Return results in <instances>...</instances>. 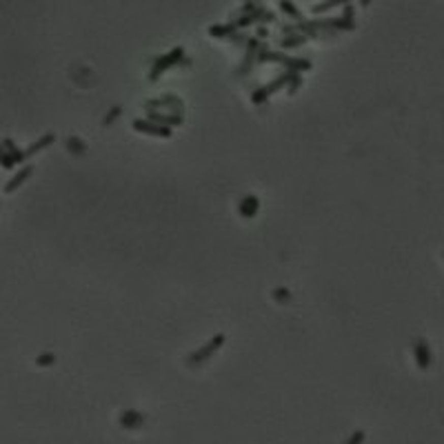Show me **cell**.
<instances>
[{
    "label": "cell",
    "instance_id": "1",
    "mask_svg": "<svg viewBox=\"0 0 444 444\" xmlns=\"http://www.w3.org/2000/svg\"><path fill=\"white\" fill-rule=\"evenodd\" d=\"M416 358H418V367L420 369H429L431 367V353H429V344L424 340L416 342Z\"/></svg>",
    "mask_w": 444,
    "mask_h": 444
},
{
    "label": "cell",
    "instance_id": "2",
    "mask_svg": "<svg viewBox=\"0 0 444 444\" xmlns=\"http://www.w3.org/2000/svg\"><path fill=\"white\" fill-rule=\"evenodd\" d=\"M29 175H32V167H25V169H22V171H20V173H16V175H14V178H11V180L7 182V187H5V191H7V193H11V191H16V189H18V187H20V185H22V182H25V180L29 178Z\"/></svg>",
    "mask_w": 444,
    "mask_h": 444
},
{
    "label": "cell",
    "instance_id": "3",
    "mask_svg": "<svg viewBox=\"0 0 444 444\" xmlns=\"http://www.w3.org/2000/svg\"><path fill=\"white\" fill-rule=\"evenodd\" d=\"M0 165L7 167V169L14 167V158H11V156H9V151H5L3 147H0Z\"/></svg>",
    "mask_w": 444,
    "mask_h": 444
},
{
    "label": "cell",
    "instance_id": "4",
    "mask_svg": "<svg viewBox=\"0 0 444 444\" xmlns=\"http://www.w3.org/2000/svg\"><path fill=\"white\" fill-rule=\"evenodd\" d=\"M142 420H140V416L138 413H127V416L123 418V424L125 427H133V424H140Z\"/></svg>",
    "mask_w": 444,
    "mask_h": 444
},
{
    "label": "cell",
    "instance_id": "5",
    "mask_svg": "<svg viewBox=\"0 0 444 444\" xmlns=\"http://www.w3.org/2000/svg\"><path fill=\"white\" fill-rule=\"evenodd\" d=\"M362 440H364V433H362V431H358V433L353 435V440H351L349 444H360Z\"/></svg>",
    "mask_w": 444,
    "mask_h": 444
},
{
    "label": "cell",
    "instance_id": "6",
    "mask_svg": "<svg viewBox=\"0 0 444 444\" xmlns=\"http://www.w3.org/2000/svg\"><path fill=\"white\" fill-rule=\"evenodd\" d=\"M362 3H364V5H367V3H369V0H362Z\"/></svg>",
    "mask_w": 444,
    "mask_h": 444
}]
</instances>
